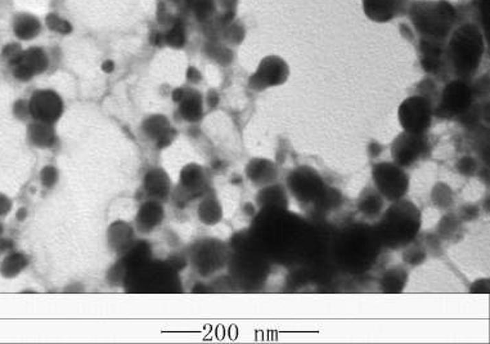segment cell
I'll list each match as a JSON object with an SVG mask.
<instances>
[{"label": "cell", "instance_id": "cell-10", "mask_svg": "<svg viewBox=\"0 0 490 344\" xmlns=\"http://www.w3.org/2000/svg\"><path fill=\"white\" fill-rule=\"evenodd\" d=\"M428 150L425 135H412L401 132L391 144L393 161L403 168H408L417 163Z\"/></svg>", "mask_w": 490, "mask_h": 344}, {"label": "cell", "instance_id": "cell-9", "mask_svg": "<svg viewBox=\"0 0 490 344\" xmlns=\"http://www.w3.org/2000/svg\"><path fill=\"white\" fill-rule=\"evenodd\" d=\"M434 115L431 101L423 95H412L399 106V123L404 132L412 135H426Z\"/></svg>", "mask_w": 490, "mask_h": 344}, {"label": "cell", "instance_id": "cell-37", "mask_svg": "<svg viewBox=\"0 0 490 344\" xmlns=\"http://www.w3.org/2000/svg\"><path fill=\"white\" fill-rule=\"evenodd\" d=\"M47 23H48L49 29L54 30V32H61V34H67V32H71L70 23L67 21H63V20L58 19V17L54 16V14L48 16Z\"/></svg>", "mask_w": 490, "mask_h": 344}, {"label": "cell", "instance_id": "cell-1", "mask_svg": "<svg viewBox=\"0 0 490 344\" xmlns=\"http://www.w3.org/2000/svg\"><path fill=\"white\" fill-rule=\"evenodd\" d=\"M250 236L269 261L283 266L310 262L323 242L314 226L288 208L260 209Z\"/></svg>", "mask_w": 490, "mask_h": 344}, {"label": "cell", "instance_id": "cell-27", "mask_svg": "<svg viewBox=\"0 0 490 344\" xmlns=\"http://www.w3.org/2000/svg\"><path fill=\"white\" fill-rule=\"evenodd\" d=\"M27 264V260L21 253L10 254L0 266V272L7 277H14L19 275Z\"/></svg>", "mask_w": 490, "mask_h": 344}, {"label": "cell", "instance_id": "cell-18", "mask_svg": "<svg viewBox=\"0 0 490 344\" xmlns=\"http://www.w3.org/2000/svg\"><path fill=\"white\" fill-rule=\"evenodd\" d=\"M385 207V198L378 192L375 186H368L360 192L358 198V210L366 218H376L382 214Z\"/></svg>", "mask_w": 490, "mask_h": 344}, {"label": "cell", "instance_id": "cell-21", "mask_svg": "<svg viewBox=\"0 0 490 344\" xmlns=\"http://www.w3.org/2000/svg\"><path fill=\"white\" fill-rule=\"evenodd\" d=\"M176 101L180 102V113L183 115L184 119L188 122H196L201 117L202 115V101L201 95L196 92L191 93H183V91L175 92Z\"/></svg>", "mask_w": 490, "mask_h": 344}, {"label": "cell", "instance_id": "cell-20", "mask_svg": "<svg viewBox=\"0 0 490 344\" xmlns=\"http://www.w3.org/2000/svg\"><path fill=\"white\" fill-rule=\"evenodd\" d=\"M407 282H408L407 270L401 266H395L388 268V271L382 275L380 280V288L384 293L398 294L406 289Z\"/></svg>", "mask_w": 490, "mask_h": 344}, {"label": "cell", "instance_id": "cell-3", "mask_svg": "<svg viewBox=\"0 0 490 344\" xmlns=\"http://www.w3.org/2000/svg\"><path fill=\"white\" fill-rule=\"evenodd\" d=\"M421 211L412 201L400 198L393 201L375 225L384 248L400 249L416 240L421 229Z\"/></svg>", "mask_w": 490, "mask_h": 344}, {"label": "cell", "instance_id": "cell-13", "mask_svg": "<svg viewBox=\"0 0 490 344\" xmlns=\"http://www.w3.org/2000/svg\"><path fill=\"white\" fill-rule=\"evenodd\" d=\"M194 261L200 273L209 276L228 261V251L219 240H205L194 251Z\"/></svg>", "mask_w": 490, "mask_h": 344}, {"label": "cell", "instance_id": "cell-16", "mask_svg": "<svg viewBox=\"0 0 490 344\" xmlns=\"http://www.w3.org/2000/svg\"><path fill=\"white\" fill-rule=\"evenodd\" d=\"M246 176L256 186L264 187L268 185L276 183L278 169L272 160L266 157H256L247 164Z\"/></svg>", "mask_w": 490, "mask_h": 344}, {"label": "cell", "instance_id": "cell-8", "mask_svg": "<svg viewBox=\"0 0 490 344\" xmlns=\"http://www.w3.org/2000/svg\"><path fill=\"white\" fill-rule=\"evenodd\" d=\"M373 186L388 201L406 198L409 190L408 173L394 161H382L372 168Z\"/></svg>", "mask_w": 490, "mask_h": 344}, {"label": "cell", "instance_id": "cell-39", "mask_svg": "<svg viewBox=\"0 0 490 344\" xmlns=\"http://www.w3.org/2000/svg\"><path fill=\"white\" fill-rule=\"evenodd\" d=\"M479 216V209L475 205H466L462 208V217L463 219H475Z\"/></svg>", "mask_w": 490, "mask_h": 344}, {"label": "cell", "instance_id": "cell-31", "mask_svg": "<svg viewBox=\"0 0 490 344\" xmlns=\"http://www.w3.org/2000/svg\"><path fill=\"white\" fill-rule=\"evenodd\" d=\"M110 241L115 244L116 248H121L124 245V241L128 242L132 236V229L128 225L124 223H117L113 225V229H110Z\"/></svg>", "mask_w": 490, "mask_h": 344}, {"label": "cell", "instance_id": "cell-19", "mask_svg": "<svg viewBox=\"0 0 490 344\" xmlns=\"http://www.w3.org/2000/svg\"><path fill=\"white\" fill-rule=\"evenodd\" d=\"M257 207L264 208H288V195L283 186L281 185H268L261 187L257 196Z\"/></svg>", "mask_w": 490, "mask_h": 344}, {"label": "cell", "instance_id": "cell-28", "mask_svg": "<svg viewBox=\"0 0 490 344\" xmlns=\"http://www.w3.org/2000/svg\"><path fill=\"white\" fill-rule=\"evenodd\" d=\"M14 30L20 39H31L38 35L40 30V23L35 17L22 16L21 20L16 23Z\"/></svg>", "mask_w": 490, "mask_h": 344}, {"label": "cell", "instance_id": "cell-11", "mask_svg": "<svg viewBox=\"0 0 490 344\" xmlns=\"http://www.w3.org/2000/svg\"><path fill=\"white\" fill-rule=\"evenodd\" d=\"M288 75V65L277 56H269L259 65L256 73L250 79V85L255 91H264L266 88L286 83Z\"/></svg>", "mask_w": 490, "mask_h": 344}, {"label": "cell", "instance_id": "cell-14", "mask_svg": "<svg viewBox=\"0 0 490 344\" xmlns=\"http://www.w3.org/2000/svg\"><path fill=\"white\" fill-rule=\"evenodd\" d=\"M29 110L36 122L53 124L62 115L63 102L60 95L51 91H39L32 95Z\"/></svg>", "mask_w": 490, "mask_h": 344}, {"label": "cell", "instance_id": "cell-7", "mask_svg": "<svg viewBox=\"0 0 490 344\" xmlns=\"http://www.w3.org/2000/svg\"><path fill=\"white\" fill-rule=\"evenodd\" d=\"M244 241L245 242H241L240 248L235 251V258L232 260L235 268L233 273L237 276V280L257 286L266 282L272 262L257 248L251 236L248 240Z\"/></svg>", "mask_w": 490, "mask_h": 344}, {"label": "cell", "instance_id": "cell-17", "mask_svg": "<svg viewBox=\"0 0 490 344\" xmlns=\"http://www.w3.org/2000/svg\"><path fill=\"white\" fill-rule=\"evenodd\" d=\"M404 0H364V11L371 20L390 21L403 8Z\"/></svg>", "mask_w": 490, "mask_h": 344}, {"label": "cell", "instance_id": "cell-5", "mask_svg": "<svg viewBox=\"0 0 490 344\" xmlns=\"http://www.w3.org/2000/svg\"><path fill=\"white\" fill-rule=\"evenodd\" d=\"M410 17L421 34L429 36L430 41H439L448 35L456 12L447 1H417L412 7Z\"/></svg>", "mask_w": 490, "mask_h": 344}, {"label": "cell", "instance_id": "cell-42", "mask_svg": "<svg viewBox=\"0 0 490 344\" xmlns=\"http://www.w3.org/2000/svg\"><path fill=\"white\" fill-rule=\"evenodd\" d=\"M10 209V198H5L4 195H0V216L8 213Z\"/></svg>", "mask_w": 490, "mask_h": 344}, {"label": "cell", "instance_id": "cell-36", "mask_svg": "<svg viewBox=\"0 0 490 344\" xmlns=\"http://www.w3.org/2000/svg\"><path fill=\"white\" fill-rule=\"evenodd\" d=\"M457 169L460 173L465 176H472V174H475V172L478 169V163L474 157H462L457 164Z\"/></svg>", "mask_w": 490, "mask_h": 344}, {"label": "cell", "instance_id": "cell-34", "mask_svg": "<svg viewBox=\"0 0 490 344\" xmlns=\"http://www.w3.org/2000/svg\"><path fill=\"white\" fill-rule=\"evenodd\" d=\"M189 8L194 10L196 16L200 20L207 19L214 10V4L211 0H185Z\"/></svg>", "mask_w": 490, "mask_h": 344}, {"label": "cell", "instance_id": "cell-22", "mask_svg": "<svg viewBox=\"0 0 490 344\" xmlns=\"http://www.w3.org/2000/svg\"><path fill=\"white\" fill-rule=\"evenodd\" d=\"M223 216V209L214 192L206 194L204 200L198 207V217L205 225L213 226L220 222Z\"/></svg>", "mask_w": 490, "mask_h": 344}, {"label": "cell", "instance_id": "cell-38", "mask_svg": "<svg viewBox=\"0 0 490 344\" xmlns=\"http://www.w3.org/2000/svg\"><path fill=\"white\" fill-rule=\"evenodd\" d=\"M57 179H58V174H57L56 168L45 167L41 170V183L45 185L47 187L54 186Z\"/></svg>", "mask_w": 490, "mask_h": 344}, {"label": "cell", "instance_id": "cell-6", "mask_svg": "<svg viewBox=\"0 0 490 344\" xmlns=\"http://www.w3.org/2000/svg\"><path fill=\"white\" fill-rule=\"evenodd\" d=\"M287 191L303 205L319 207L326 198L328 187L314 168L297 167L287 176Z\"/></svg>", "mask_w": 490, "mask_h": 344}, {"label": "cell", "instance_id": "cell-2", "mask_svg": "<svg viewBox=\"0 0 490 344\" xmlns=\"http://www.w3.org/2000/svg\"><path fill=\"white\" fill-rule=\"evenodd\" d=\"M382 248L375 226L353 223L338 231L331 251L340 270L358 275L372 268Z\"/></svg>", "mask_w": 490, "mask_h": 344}, {"label": "cell", "instance_id": "cell-44", "mask_svg": "<svg viewBox=\"0 0 490 344\" xmlns=\"http://www.w3.org/2000/svg\"><path fill=\"white\" fill-rule=\"evenodd\" d=\"M1 232H3V226L0 225V235H1Z\"/></svg>", "mask_w": 490, "mask_h": 344}, {"label": "cell", "instance_id": "cell-26", "mask_svg": "<svg viewBox=\"0 0 490 344\" xmlns=\"http://www.w3.org/2000/svg\"><path fill=\"white\" fill-rule=\"evenodd\" d=\"M29 137L34 145L39 147H49L56 141V135L51 128V124L36 122L34 126H30Z\"/></svg>", "mask_w": 490, "mask_h": 344}, {"label": "cell", "instance_id": "cell-12", "mask_svg": "<svg viewBox=\"0 0 490 344\" xmlns=\"http://www.w3.org/2000/svg\"><path fill=\"white\" fill-rule=\"evenodd\" d=\"M472 101L474 93L470 85L463 80H456L444 88L439 107L445 115L460 116L470 110Z\"/></svg>", "mask_w": 490, "mask_h": 344}, {"label": "cell", "instance_id": "cell-4", "mask_svg": "<svg viewBox=\"0 0 490 344\" xmlns=\"http://www.w3.org/2000/svg\"><path fill=\"white\" fill-rule=\"evenodd\" d=\"M484 54V39L474 25L462 26L453 34L450 44V58L460 76H470L480 65Z\"/></svg>", "mask_w": 490, "mask_h": 344}, {"label": "cell", "instance_id": "cell-24", "mask_svg": "<svg viewBox=\"0 0 490 344\" xmlns=\"http://www.w3.org/2000/svg\"><path fill=\"white\" fill-rule=\"evenodd\" d=\"M180 181L184 191L189 194H196L197 191H201L202 188L206 187L207 183L204 169L196 164L184 168Z\"/></svg>", "mask_w": 490, "mask_h": 344}, {"label": "cell", "instance_id": "cell-15", "mask_svg": "<svg viewBox=\"0 0 490 344\" xmlns=\"http://www.w3.org/2000/svg\"><path fill=\"white\" fill-rule=\"evenodd\" d=\"M12 62L16 65L14 75L21 80H29L35 73H43L48 66L45 53L38 48L20 53L12 58Z\"/></svg>", "mask_w": 490, "mask_h": 344}, {"label": "cell", "instance_id": "cell-32", "mask_svg": "<svg viewBox=\"0 0 490 344\" xmlns=\"http://www.w3.org/2000/svg\"><path fill=\"white\" fill-rule=\"evenodd\" d=\"M458 229H460V220L453 214H448V216L443 217L439 223V227H438L440 235L445 239H450L452 236H454Z\"/></svg>", "mask_w": 490, "mask_h": 344}, {"label": "cell", "instance_id": "cell-30", "mask_svg": "<svg viewBox=\"0 0 490 344\" xmlns=\"http://www.w3.org/2000/svg\"><path fill=\"white\" fill-rule=\"evenodd\" d=\"M415 242V241H413ZM410 242L409 245H407V251H404V261L406 263H408L410 266L416 267V266H419L422 264L423 262L426 261V257H428V251H425L423 246L421 245H416Z\"/></svg>", "mask_w": 490, "mask_h": 344}, {"label": "cell", "instance_id": "cell-40", "mask_svg": "<svg viewBox=\"0 0 490 344\" xmlns=\"http://www.w3.org/2000/svg\"><path fill=\"white\" fill-rule=\"evenodd\" d=\"M471 292L472 293H488L489 292V284H488V279H482V280H479V282H474L472 288H471Z\"/></svg>", "mask_w": 490, "mask_h": 344}, {"label": "cell", "instance_id": "cell-43", "mask_svg": "<svg viewBox=\"0 0 490 344\" xmlns=\"http://www.w3.org/2000/svg\"><path fill=\"white\" fill-rule=\"evenodd\" d=\"M103 70L107 71V73H111L113 70V63L111 61L103 63Z\"/></svg>", "mask_w": 490, "mask_h": 344}, {"label": "cell", "instance_id": "cell-29", "mask_svg": "<svg viewBox=\"0 0 490 344\" xmlns=\"http://www.w3.org/2000/svg\"><path fill=\"white\" fill-rule=\"evenodd\" d=\"M453 191L445 183H436L431 192L432 203L439 208H448L453 204Z\"/></svg>", "mask_w": 490, "mask_h": 344}, {"label": "cell", "instance_id": "cell-41", "mask_svg": "<svg viewBox=\"0 0 490 344\" xmlns=\"http://www.w3.org/2000/svg\"><path fill=\"white\" fill-rule=\"evenodd\" d=\"M384 151V146H381L377 142H372L369 145V148H368V152H369V157H376Z\"/></svg>", "mask_w": 490, "mask_h": 344}, {"label": "cell", "instance_id": "cell-23", "mask_svg": "<svg viewBox=\"0 0 490 344\" xmlns=\"http://www.w3.org/2000/svg\"><path fill=\"white\" fill-rule=\"evenodd\" d=\"M163 207L159 204L157 200H151L145 203L139 210L138 214V227L143 229V232H150L154 229L163 219Z\"/></svg>", "mask_w": 490, "mask_h": 344}, {"label": "cell", "instance_id": "cell-35", "mask_svg": "<svg viewBox=\"0 0 490 344\" xmlns=\"http://www.w3.org/2000/svg\"><path fill=\"white\" fill-rule=\"evenodd\" d=\"M165 42L172 47H182L185 43V32L182 23H176L170 32L165 35Z\"/></svg>", "mask_w": 490, "mask_h": 344}, {"label": "cell", "instance_id": "cell-33", "mask_svg": "<svg viewBox=\"0 0 490 344\" xmlns=\"http://www.w3.org/2000/svg\"><path fill=\"white\" fill-rule=\"evenodd\" d=\"M167 128H169V123L163 116H152L147 122V126L144 129L154 138V137L156 138H161L166 133Z\"/></svg>", "mask_w": 490, "mask_h": 344}, {"label": "cell", "instance_id": "cell-25", "mask_svg": "<svg viewBox=\"0 0 490 344\" xmlns=\"http://www.w3.org/2000/svg\"><path fill=\"white\" fill-rule=\"evenodd\" d=\"M144 183H145L147 192L154 198V200H157V201L161 196H165L169 191L167 176H165V173L159 169L150 172L148 176L145 177Z\"/></svg>", "mask_w": 490, "mask_h": 344}]
</instances>
